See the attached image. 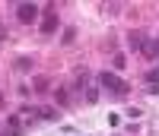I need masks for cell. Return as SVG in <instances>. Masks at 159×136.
<instances>
[{"label":"cell","mask_w":159,"mask_h":136,"mask_svg":"<svg viewBox=\"0 0 159 136\" xmlns=\"http://www.w3.org/2000/svg\"><path fill=\"white\" fill-rule=\"evenodd\" d=\"M0 38H7V29H3V25H0Z\"/></svg>","instance_id":"obj_13"},{"label":"cell","mask_w":159,"mask_h":136,"mask_svg":"<svg viewBox=\"0 0 159 136\" xmlns=\"http://www.w3.org/2000/svg\"><path fill=\"white\" fill-rule=\"evenodd\" d=\"M38 117H42V120H57L61 114L54 111V108H45V104H38Z\"/></svg>","instance_id":"obj_7"},{"label":"cell","mask_w":159,"mask_h":136,"mask_svg":"<svg viewBox=\"0 0 159 136\" xmlns=\"http://www.w3.org/2000/svg\"><path fill=\"white\" fill-rule=\"evenodd\" d=\"M83 95H86V101H89V104H96V101H99V92H96V89H92V86H89V89H86Z\"/></svg>","instance_id":"obj_10"},{"label":"cell","mask_w":159,"mask_h":136,"mask_svg":"<svg viewBox=\"0 0 159 136\" xmlns=\"http://www.w3.org/2000/svg\"><path fill=\"white\" fill-rule=\"evenodd\" d=\"M16 16H19V22H32L38 16V6L35 3H19L16 6Z\"/></svg>","instance_id":"obj_2"},{"label":"cell","mask_w":159,"mask_h":136,"mask_svg":"<svg viewBox=\"0 0 159 136\" xmlns=\"http://www.w3.org/2000/svg\"><path fill=\"white\" fill-rule=\"evenodd\" d=\"M54 29H57V16H54V13H51V10H48V16L42 19V32L48 35V32H54Z\"/></svg>","instance_id":"obj_6"},{"label":"cell","mask_w":159,"mask_h":136,"mask_svg":"<svg viewBox=\"0 0 159 136\" xmlns=\"http://www.w3.org/2000/svg\"><path fill=\"white\" fill-rule=\"evenodd\" d=\"M96 83H99L102 89H108V92H115V95H124V92H127V83H124L121 76H115L111 70H102V73L96 76Z\"/></svg>","instance_id":"obj_1"},{"label":"cell","mask_w":159,"mask_h":136,"mask_svg":"<svg viewBox=\"0 0 159 136\" xmlns=\"http://www.w3.org/2000/svg\"><path fill=\"white\" fill-rule=\"evenodd\" d=\"M0 108H3V95H0Z\"/></svg>","instance_id":"obj_14"},{"label":"cell","mask_w":159,"mask_h":136,"mask_svg":"<svg viewBox=\"0 0 159 136\" xmlns=\"http://www.w3.org/2000/svg\"><path fill=\"white\" fill-rule=\"evenodd\" d=\"M127 41H130V48H134V51H143V48H147V35H143L140 29H134V32L127 35Z\"/></svg>","instance_id":"obj_3"},{"label":"cell","mask_w":159,"mask_h":136,"mask_svg":"<svg viewBox=\"0 0 159 136\" xmlns=\"http://www.w3.org/2000/svg\"><path fill=\"white\" fill-rule=\"evenodd\" d=\"M147 83H150V86H159V70H150V73H147Z\"/></svg>","instance_id":"obj_11"},{"label":"cell","mask_w":159,"mask_h":136,"mask_svg":"<svg viewBox=\"0 0 159 136\" xmlns=\"http://www.w3.org/2000/svg\"><path fill=\"white\" fill-rule=\"evenodd\" d=\"M29 66H32L29 57H19V60H16V70H29Z\"/></svg>","instance_id":"obj_12"},{"label":"cell","mask_w":159,"mask_h":136,"mask_svg":"<svg viewBox=\"0 0 159 136\" xmlns=\"http://www.w3.org/2000/svg\"><path fill=\"white\" fill-rule=\"evenodd\" d=\"M54 101H57L61 108H70V89H67V86H57V89H54Z\"/></svg>","instance_id":"obj_5"},{"label":"cell","mask_w":159,"mask_h":136,"mask_svg":"<svg viewBox=\"0 0 159 136\" xmlns=\"http://www.w3.org/2000/svg\"><path fill=\"white\" fill-rule=\"evenodd\" d=\"M143 54H150V57H159V38H150L147 48H143Z\"/></svg>","instance_id":"obj_8"},{"label":"cell","mask_w":159,"mask_h":136,"mask_svg":"<svg viewBox=\"0 0 159 136\" xmlns=\"http://www.w3.org/2000/svg\"><path fill=\"white\" fill-rule=\"evenodd\" d=\"M35 92H48V79L45 76H35Z\"/></svg>","instance_id":"obj_9"},{"label":"cell","mask_w":159,"mask_h":136,"mask_svg":"<svg viewBox=\"0 0 159 136\" xmlns=\"http://www.w3.org/2000/svg\"><path fill=\"white\" fill-rule=\"evenodd\" d=\"M73 89H76V92H86V89H89V73H86V70H76V73H73Z\"/></svg>","instance_id":"obj_4"}]
</instances>
